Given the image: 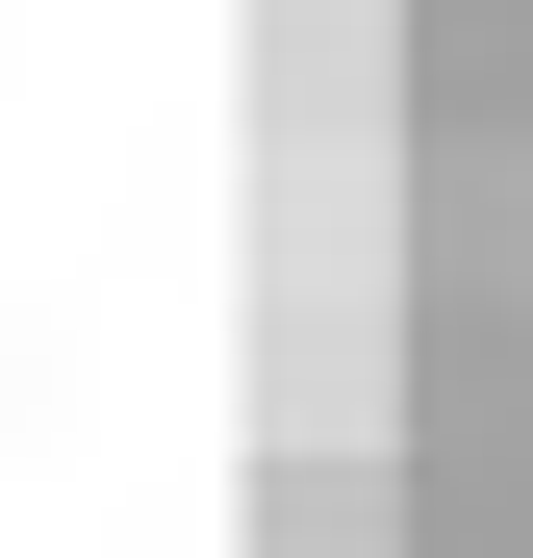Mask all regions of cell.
Here are the masks:
<instances>
[{
	"label": "cell",
	"mask_w": 533,
	"mask_h": 558,
	"mask_svg": "<svg viewBox=\"0 0 533 558\" xmlns=\"http://www.w3.org/2000/svg\"><path fill=\"white\" fill-rule=\"evenodd\" d=\"M254 432H407V305L381 279H280L254 305Z\"/></svg>",
	"instance_id": "1"
},
{
	"label": "cell",
	"mask_w": 533,
	"mask_h": 558,
	"mask_svg": "<svg viewBox=\"0 0 533 558\" xmlns=\"http://www.w3.org/2000/svg\"><path fill=\"white\" fill-rule=\"evenodd\" d=\"M254 558H407V457L381 432H254Z\"/></svg>",
	"instance_id": "2"
}]
</instances>
